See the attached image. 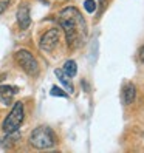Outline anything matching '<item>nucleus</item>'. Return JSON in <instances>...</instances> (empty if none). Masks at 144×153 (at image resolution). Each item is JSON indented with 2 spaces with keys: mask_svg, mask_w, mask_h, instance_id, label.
<instances>
[{
  "mask_svg": "<svg viewBox=\"0 0 144 153\" xmlns=\"http://www.w3.org/2000/svg\"><path fill=\"white\" fill-rule=\"evenodd\" d=\"M60 28L65 33V39L70 48H79L87 39V23L76 8L70 6L59 14Z\"/></svg>",
  "mask_w": 144,
  "mask_h": 153,
  "instance_id": "1",
  "label": "nucleus"
},
{
  "mask_svg": "<svg viewBox=\"0 0 144 153\" xmlns=\"http://www.w3.org/2000/svg\"><path fill=\"white\" fill-rule=\"evenodd\" d=\"M30 144L37 150L51 149V147L56 146V136H54V133H53V130L50 127L40 125V127L34 128L33 133L30 134Z\"/></svg>",
  "mask_w": 144,
  "mask_h": 153,
  "instance_id": "2",
  "label": "nucleus"
},
{
  "mask_svg": "<svg viewBox=\"0 0 144 153\" xmlns=\"http://www.w3.org/2000/svg\"><path fill=\"white\" fill-rule=\"evenodd\" d=\"M23 116H25V111H23V104L22 102H16L13 110L10 111V114L5 118L3 124H2V130L6 133V134H11V133H16L19 130V127L23 122Z\"/></svg>",
  "mask_w": 144,
  "mask_h": 153,
  "instance_id": "3",
  "label": "nucleus"
},
{
  "mask_svg": "<svg viewBox=\"0 0 144 153\" xmlns=\"http://www.w3.org/2000/svg\"><path fill=\"white\" fill-rule=\"evenodd\" d=\"M16 62H17V65H19L28 76L36 77V76L39 74V64H37L36 57L31 54L30 51L19 50V51L16 53Z\"/></svg>",
  "mask_w": 144,
  "mask_h": 153,
  "instance_id": "4",
  "label": "nucleus"
},
{
  "mask_svg": "<svg viewBox=\"0 0 144 153\" xmlns=\"http://www.w3.org/2000/svg\"><path fill=\"white\" fill-rule=\"evenodd\" d=\"M57 43H59V30H56V28L48 30L40 37V42H39L40 50L47 51V53L54 51V48L57 47Z\"/></svg>",
  "mask_w": 144,
  "mask_h": 153,
  "instance_id": "5",
  "label": "nucleus"
},
{
  "mask_svg": "<svg viewBox=\"0 0 144 153\" xmlns=\"http://www.w3.org/2000/svg\"><path fill=\"white\" fill-rule=\"evenodd\" d=\"M17 23H19L20 30H26L31 23V17H30V8L28 5L22 3L20 8L17 10Z\"/></svg>",
  "mask_w": 144,
  "mask_h": 153,
  "instance_id": "6",
  "label": "nucleus"
},
{
  "mask_svg": "<svg viewBox=\"0 0 144 153\" xmlns=\"http://www.w3.org/2000/svg\"><path fill=\"white\" fill-rule=\"evenodd\" d=\"M17 93V88L11 85H0V104L10 105L13 102V97Z\"/></svg>",
  "mask_w": 144,
  "mask_h": 153,
  "instance_id": "7",
  "label": "nucleus"
},
{
  "mask_svg": "<svg viewBox=\"0 0 144 153\" xmlns=\"http://www.w3.org/2000/svg\"><path fill=\"white\" fill-rule=\"evenodd\" d=\"M135 96H137V88L133 84H125L122 88V102L125 105H130L135 101Z\"/></svg>",
  "mask_w": 144,
  "mask_h": 153,
  "instance_id": "8",
  "label": "nucleus"
},
{
  "mask_svg": "<svg viewBox=\"0 0 144 153\" xmlns=\"http://www.w3.org/2000/svg\"><path fill=\"white\" fill-rule=\"evenodd\" d=\"M54 73H56L57 79L60 80V84L67 88V91H68V93H73V90H75V88H73V84H71L70 80H68V76L64 73V70H56Z\"/></svg>",
  "mask_w": 144,
  "mask_h": 153,
  "instance_id": "9",
  "label": "nucleus"
},
{
  "mask_svg": "<svg viewBox=\"0 0 144 153\" xmlns=\"http://www.w3.org/2000/svg\"><path fill=\"white\" fill-rule=\"evenodd\" d=\"M64 73H65L68 77L76 76L78 67H76V62H75V60H67V62H65V64H64Z\"/></svg>",
  "mask_w": 144,
  "mask_h": 153,
  "instance_id": "10",
  "label": "nucleus"
},
{
  "mask_svg": "<svg viewBox=\"0 0 144 153\" xmlns=\"http://www.w3.org/2000/svg\"><path fill=\"white\" fill-rule=\"evenodd\" d=\"M85 10H87L88 13H95V10H96L95 0H85Z\"/></svg>",
  "mask_w": 144,
  "mask_h": 153,
  "instance_id": "11",
  "label": "nucleus"
},
{
  "mask_svg": "<svg viewBox=\"0 0 144 153\" xmlns=\"http://www.w3.org/2000/svg\"><path fill=\"white\" fill-rule=\"evenodd\" d=\"M51 96H60V97H65L67 96V93H64L60 88H57V87H53L51 88Z\"/></svg>",
  "mask_w": 144,
  "mask_h": 153,
  "instance_id": "12",
  "label": "nucleus"
},
{
  "mask_svg": "<svg viewBox=\"0 0 144 153\" xmlns=\"http://www.w3.org/2000/svg\"><path fill=\"white\" fill-rule=\"evenodd\" d=\"M10 3H11V0H0V14H3L6 11V8Z\"/></svg>",
  "mask_w": 144,
  "mask_h": 153,
  "instance_id": "13",
  "label": "nucleus"
},
{
  "mask_svg": "<svg viewBox=\"0 0 144 153\" xmlns=\"http://www.w3.org/2000/svg\"><path fill=\"white\" fill-rule=\"evenodd\" d=\"M140 59H141V60L144 62V47H143V48L140 50Z\"/></svg>",
  "mask_w": 144,
  "mask_h": 153,
  "instance_id": "14",
  "label": "nucleus"
},
{
  "mask_svg": "<svg viewBox=\"0 0 144 153\" xmlns=\"http://www.w3.org/2000/svg\"><path fill=\"white\" fill-rule=\"evenodd\" d=\"M99 2H101V5H104V2H105V0H99Z\"/></svg>",
  "mask_w": 144,
  "mask_h": 153,
  "instance_id": "15",
  "label": "nucleus"
}]
</instances>
